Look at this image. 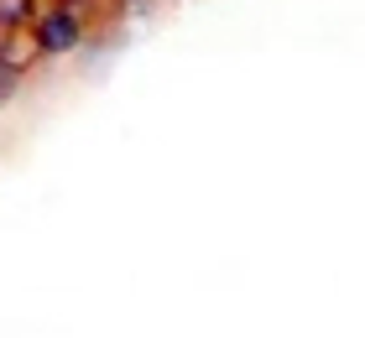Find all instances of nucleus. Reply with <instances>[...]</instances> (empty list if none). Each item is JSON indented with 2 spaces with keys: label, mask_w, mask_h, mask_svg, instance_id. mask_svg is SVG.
<instances>
[{
  "label": "nucleus",
  "mask_w": 365,
  "mask_h": 338,
  "mask_svg": "<svg viewBox=\"0 0 365 338\" xmlns=\"http://www.w3.org/2000/svg\"><path fill=\"white\" fill-rule=\"evenodd\" d=\"M78 37H84V21H78L68 6H53V11L37 16V53L58 58V53H68V47H78Z\"/></svg>",
  "instance_id": "f257e3e1"
},
{
  "label": "nucleus",
  "mask_w": 365,
  "mask_h": 338,
  "mask_svg": "<svg viewBox=\"0 0 365 338\" xmlns=\"http://www.w3.org/2000/svg\"><path fill=\"white\" fill-rule=\"evenodd\" d=\"M26 11V0H0V21H16Z\"/></svg>",
  "instance_id": "f03ea898"
}]
</instances>
